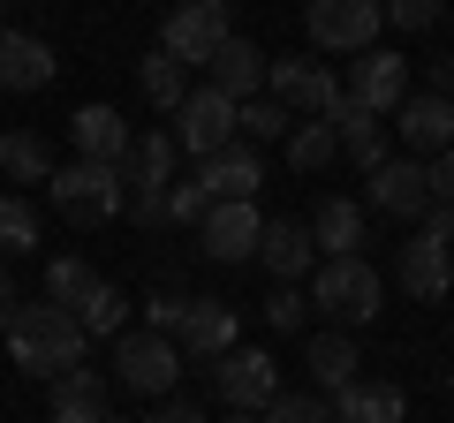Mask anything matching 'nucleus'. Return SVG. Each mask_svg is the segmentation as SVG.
<instances>
[{
    "label": "nucleus",
    "instance_id": "1",
    "mask_svg": "<svg viewBox=\"0 0 454 423\" xmlns=\"http://www.w3.org/2000/svg\"><path fill=\"white\" fill-rule=\"evenodd\" d=\"M83 348H91V333H83L76 310H61V303H23L16 318H8V356H16V371L46 378V386L61 371H76Z\"/></svg>",
    "mask_w": 454,
    "mask_h": 423
},
{
    "label": "nucleus",
    "instance_id": "2",
    "mask_svg": "<svg viewBox=\"0 0 454 423\" xmlns=\"http://www.w3.org/2000/svg\"><path fill=\"white\" fill-rule=\"evenodd\" d=\"M46 189H53V204H61L76 227H106V219L129 212V181H121L114 159H68V166H53Z\"/></svg>",
    "mask_w": 454,
    "mask_h": 423
},
{
    "label": "nucleus",
    "instance_id": "3",
    "mask_svg": "<svg viewBox=\"0 0 454 423\" xmlns=\"http://www.w3.org/2000/svg\"><path fill=\"white\" fill-rule=\"evenodd\" d=\"M265 98H280L295 121H325L340 106V76L318 53H273L265 61Z\"/></svg>",
    "mask_w": 454,
    "mask_h": 423
},
{
    "label": "nucleus",
    "instance_id": "4",
    "mask_svg": "<svg viewBox=\"0 0 454 423\" xmlns=\"http://www.w3.org/2000/svg\"><path fill=\"white\" fill-rule=\"evenodd\" d=\"M114 378L129 393H145V401H167L175 378H182V348L167 333H152V326H121L114 333Z\"/></svg>",
    "mask_w": 454,
    "mask_h": 423
},
{
    "label": "nucleus",
    "instance_id": "5",
    "mask_svg": "<svg viewBox=\"0 0 454 423\" xmlns=\"http://www.w3.org/2000/svg\"><path fill=\"white\" fill-rule=\"evenodd\" d=\"M235 38V16H227V0H182L175 16L160 23V53L182 68H205L212 53Z\"/></svg>",
    "mask_w": 454,
    "mask_h": 423
},
{
    "label": "nucleus",
    "instance_id": "6",
    "mask_svg": "<svg viewBox=\"0 0 454 423\" xmlns=\"http://www.w3.org/2000/svg\"><path fill=\"white\" fill-rule=\"evenodd\" d=\"M379 273L364 258H325L318 265V295H310V303H318V318H333V326H372L379 318Z\"/></svg>",
    "mask_w": 454,
    "mask_h": 423
},
{
    "label": "nucleus",
    "instance_id": "7",
    "mask_svg": "<svg viewBox=\"0 0 454 423\" xmlns=\"http://www.w3.org/2000/svg\"><path fill=\"white\" fill-rule=\"evenodd\" d=\"M121 181H129V204L145 227L167 219V181H175V136L167 129H145L129 151H121Z\"/></svg>",
    "mask_w": 454,
    "mask_h": 423
},
{
    "label": "nucleus",
    "instance_id": "8",
    "mask_svg": "<svg viewBox=\"0 0 454 423\" xmlns=\"http://www.w3.org/2000/svg\"><path fill=\"white\" fill-rule=\"evenodd\" d=\"M379 23H387L379 0H303V31H310L318 53H364V46H379Z\"/></svg>",
    "mask_w": 454,
    "mask_h": 423
},
{
    "label": "nucleus",
    "instance_id": "9",
    "mask_svg": "<svg viewBox=\"0 0 454 423\" xmlns=\"http://www.w3.org/2000/svg\"><path fill=\"white\" fill-rule=\"evenodd\" d=\"M212 393H220L227 408H243V416H265V401L280 393V363L265 356V348H227V356H212Z\"/></svg>",
    "mask_w": 454,
    "mask_h": 423
},
{
    "label": "nucleus",
    "instance_id": "10",
    "mask_svg": "<svg viewBox=\"0 0 454 423\" xmlns=\"http://www.w3.org/2000/svg\"><path fill=\"white\" fill-rule=\"evenodd\" d=\"M227 144H235V98L212 91V83H197V91L175 106V151L212 159V151H227Z\"/></svg>",
    "mask_w": 454,
    "mask_h": 423
},
{
    "label": "nucleus",
    "instance_id": "11",
    "mask_svg": "<svg viewBox=\"0 0 454 423\" xmlns=\"http://www.w3.org/2000/svg\"><path fill=\"white\" fill-rule=\"evenodd\" d=\"M340 98H356L364 114L394 121V106L409 98V53H394V46H364L356 68H348V83H340Z\"/></svg>",
    "mask_w": 454,
    "mask_h": 423
},
{
    "label": "nucleus",
    "instance_id": "12",
    "mask_svg": "<svg viewBox=\"0 0 454 423\" xmlns=\"http://www.w3.org/2000/svg\"><path fill=\"white\" fill-rule=\"evenodd\" d=\"M258 204L250 196H220V204L197 219V250H205L212 265H243V258H258Z\"/></svg>",
    "mask_w": 454,
    "mask_h": 423
},
{
    "label": "nucleus",
    "instance_id": "13",
    "mask_svg": "<svg viewBox=\"0 0 454 423\" xmlns=\"http://www.w3.org/2000/svg\"><path fill=\"white\" fill-rule=\"evenodd\" d=\"M432 189H424V159H379L372 189H364V212H387V219H424Z\"/></svg>",
    "mask_w": 454,
    "mask_h": 423
},
{
    "label": "nucleus",
    "instance_id": "14",
    "mask_svg": "<svg viewBox=\"0 0 454 423\" xmlns=\"http://www.w3.org/2000/svg\"><path fill=\"white\" fill-rule=\"evenodd\" d=\"M394 273H402V288L417 295V303H447V288H454V242H439V235H409L402 242V265H394Z\"/></svg>",
    "mask_w": 454,
    "mask_h": 423
},
{
    "label": "nucleus",
    "instance_id": "15",
    "mask_svg": "<svg viewBox=\"0 0 454 423\" xmlns=\"http://www.w3.org/2000/svg\"><path fill=\"white\" fill-rule=\"evenodd\" d=\"M394 129H402L409 151H447V144H454V98H439V91H409L402 106H394Z\"/></svg>",
    "mask_w": 454,
    "mask_h": 423
},
{
    "label": "nucleus",
    "instance_id": "16",
    "mask_svg": "<svg viewBox=\"0 0 454 423\" xmlns=\"http://www.w3.org/2000/svg\"><path fill=\"white\" fill-rule=\"evenodd\" d=\"M235 333H243V326H235V310L212 303V295H197L190 318H182V333H175V348H182L190 363H212V356H227V348H235Z\"/></svg>",
    "mask_w": 454,
    "mask_h": 423
},
{
    "label": "nucleus",
    "instance_id": "17",
    "mask_svg": "<svg viewBox=\"0 0 454 423\" xmlns=\"http://www.w3.org/2000/svg\"><path fill=\"white\" fill-rule=\"evenodd\" d=\"M333 401V423H402L409 416V393L387 386V378H348L340 393H325Z\"/></svg>",
    "mask_w": 454,
    "mask_h": 423
},
{
    "label": "nucleus",
    "instance_id": "18",
    "mask_svg": "<svg viewBox=\"0 0 454 423\" xmlns=\"http://www.w3.org/2000/svg\"><path fill=\"white\" fill-rule=\"evenodd\" d=\"M258 265H265L273 280H288V288H295V280L318 265V250H310V227H303V219H265V227H258Z\"/></svg>",
    "mask_w": 454,
    "mask_h": 423
},
{
    "label": "nucleus",
    "instance_id": "19",
    "mask_svg": "<svg viewBox=\"0 0 454 423\" xmlns=\"http://www.w3.org/2000/svg\"><path fill=\"white\" fill-rule=\"evenodd\" d=\"M53 46L31 31H0V91H46L53 83Z\"/></svg>",
    "mask_w": 454,
    "mask_h": 423
},
{
    "label": "nucleus",
    "instance_id": "20",
    "mask_svg": "<svg viewBox=\"0 0 454 423\" xmlns=\"http://www.w3.org/2000/svg\"><path fill=\"white\" fill-rule=\"evenodd\" d=\"M197 181H205L212 204H220V196H258L265 159H258V144H227V151H212V159H197Z\"/></svg>",
    "mask_w": 454,
    "mask_h": 423
},
{
    "label": "nucleus",
    "instance_id": "21",
    "mask_svg": "<svg viewBox=\"0 0 454 423\" xmlns=\"http://www.w3.org/2000/svg\"><path fill=\"white\" fill-rule=\"evenodd\" d=\"M265 61H273V53H258L250 38H227V46L205 61V83H212V91H227L235 106H243V98H258V83H265Z\"/></svg>",
    "mask_w": 454,
    "mask_h": 423
},
{
    "label": "nucleus",
    "instance_id": "22",
    "mask_svg": "<svg viewBox=\"0 0 454 423\" xmlns=\"http://www.w3.org/2000/svg\"><path fill=\"white\" fill-rule=\"evenodd\" d=\"M303 227H310V250H325V258H356L364 204H356V196H318V212H310Z\"/></svg>",
    "mask_w": 454,
    "mask_h": 423
},
{
    "label": "nucleus",
    "instance_id": "23",
    "mask_svg": "<svg viewBox=\"0 0 454 423\" xmlns=\"http://www.w3.org/2000/svg\"><path fill=\"white\" fill-rule=\"evenodd\" d=\"M46 408H53V423H106V416H114V408H106V378H98V371H83V363L53 378Z\"/></svg>",
    "mask_w": 454,
    "mask_h": 423
},
{
    "label": "nucleus",
    "instance_id": "24",
    "mask_svg": "<svg viewBox=\"0 0 454 423\" xmlns=\"http://www.w3.org/2000/svg\"><path fill=\"white\" fill-rule=\"evenodd\" d=\"M68 136H76V159H114V166H121V151L137 144L129 121L114 114V106H76V114H68Z\"/></svg>",
    "mask_w": 454,
    "mask_h": 423
},
{
    "label": "nucleus",
    "instance_id": "25",
    "mask_svg": "<svg viewBox=\"0 0 454 423\" xmlns=\"http://www.w3.org/2000/svg\"><path fill=\"white\" fill-rule=\"evenodd\" d=\"M325 121H333L340 151H348V159H356L364 174H372V166L387 159V121H379V114H364L356 98H340V106H333V114H325Z\"/></svg>",
    "mask_w": 454,
    "mask_h": 423
},
{
    "label": "nucleus",
    "instance_id": "26",
    "mask_svg": "<svg viewBox=\"0 0 454 423\" xmlns=\"http://www.w3.org/2000/svg\"><path fill=\"white\" fill-rule=\"evenodd\" d=\"M303 363H310V393H340L356 378V341H348V333H310Z\"/></svg>",
    "mask_w": 454,
    "mask_h": 423
},
{
    "label": "nucleus",
    "instance_id": "27",
    "mask_svg": "<svg viewBox=\"0 0 454 423\" xmlns=\"http://www.w3.org/2000/svg\"><path fill=\"white\" fill-rule=\"evenodd\" d=\"M76 326L91 333V341H114V333L129 326V295L114 288V280H91V288L76 295Z\"/></svg>",
    "mask_w": 454,
    "mask_h": 423
},
{
    "label": "nucleus",
    "instance_id": "28",
    "mask_svg": "<svg viewBox=\"0 0 454 423\" xmlns=\"http://www.w3.org/2000/svg\"><path fill=\"white\" fill-rule=\"evenodd\" d=\"M0 174L16 181V189H31V181H53V151H46V136L8 129V136H0Z\"/></svg>",
    "mask_w": 454,
    "mask_h": 423
},
{
    "label": "nucleus",
    "instance_id": "29",
    "mask_svg": "<svg viewBox=\"0 0 454 423\" xmlns=\"http://www.w3.org/2000/svg\"><path fill=\"white\" fill-rule=\"evenodd\" d=\"M137 83H145V98L160 106V114H175L182 98H190V68L167 61V53H145V61H137Z\"/></svg>",
    "mask_w": 454,
    "mask_h": 423
},
{
    "label": "nucleus",
    "instance_id": "30",
    "mask_svg": "<svg viewBox=\"0 0 454 423\" xmlns=\"http://www.w3.org/2000/svg\"><path fill=\"white\" fill-rule=\"evenodd\" d=\"M333 159H340L333 121H295V129H288V166H295V174H318V166H333Z\"/></svg>",
    "mask_w": 454,
    "mask_h": 423
},
{
    "label": "nucleus",
    "instance_id": "31",
    "mask_svg": "<svg viewBox=\"0 0 454 423\" xmlns=\"http://www.w3.org/2000/svg\"><path fill=\"white\" fill-rule=\"evenodd\" d=\"M23 250H38V212L23 189H0V258H23Z\"/></svg>",
    "mask_w": 454,
    "mask_h": 423
},
{
    "label": "nucleus",
    "instance_id": "32",
    "mask_svg": "<svg viewBox=\"0 0 454 423\" xmlns=\"http://www.w3.org/2000/svg\"><path fill=\"white\" fill-rule=\"evenodd\" d=\"M288 129H295V114L280 98H243V106H235V136H250V144H280Z\"/></svg>",
    "mask_w": 454,
    "mask_h": 423
},
{
    "label": "nucleus",
    "instance_id": "33",
    "mask_svg": "<svg viewBox=\"0 0 454 423\" xmlns=\"http://www.w3.org/2000/svg\"><path fill=\"white\" fill-rule=\"evenodd\" d=\"M258 423H333V401L325 393H273Z\"/></svg>",
    "mask_w": 454,
    "mask_h": 423
},
{
    "label": "nucleus",
    "instance_id": "34",
    "mask_svg": "<svg viewBox=\"0 0 454 423\" xmlns=\"http://www.w3.org/2000/svg\"><path fill=\"white\" fill-rule=\"evenodd\" d=\"M91 280H98V273H91V265H83V258H53V265H46V303L76 310V295L91 288Z\"/></svg>",
    "mask_w": 454,
    "mask_h": 423
},
{
    "label": "nucleus",
    "instance_id": "35",
    "mask_svg": "<svg viewBox=\"0 0 454 423\" xmlns=\"http://www.w3.org/2000/svg\"><path fill=\"white\" fill-rule=\"evenodd\" d=\"M303 318H310V295L280 280V288L265 295V326H273V333H303Z\"/></svg>",
    "mask_w": 454,
    "mask_h": 423
},
{
    "label": "nucleus",
    "instance_id": "36",
    "mask_svg": "<svg viewBox=\"0 0 454 423\" xmlns=\"http://www.w3.org/2000/svg\"><path fill=\"white\" fill-rule=\"evenodd\" d=\"M205 212H212L205 181H167V219H182V227H197Z\"/></svg>",
    "mask_w": 454,
    "mask_h": 423
},
{
    "label": "nucleus",
    "instance_id": "37",
    "mask_svg": "<svg viewBox=\"0 0 454 423\" xmlns=\"http://www.w3.org/2000/svg\"><path fill=\"white\" fill-rule=\"evenodd\" d=\"M379 8H387V23H394V31H432L447 0H379Z\"/></svg>",
    "mask_w": 454,
    "mask_h": 423
},
{
    "label": "nucleus",
    "instance_id": "38",
    "mask_svg": "<svg viewBox=\"0 0 454 423\" xmlns=\"http://www.w3.org/2000/svg\"><path fill=\"white\" fill-rule=\"evenodd\" d=\"M182 318H190V295H152V310H145V326L167 333V341L182 333Z\"/></svg>",
    "mask_w": 454,
    "mask_h": 423
},
{
    "label": "nucleus",
    "instance_id": "39",
    "mask_svg": "<svg viewBox=\"0 0 454 423\" xmlns=\"http://www.w3.org/2000/svg\"><path fill=\"white\" fill-rule=\"evenodd\" d=\"M424 189H432V204H454V144L432 151V166H424Z\"/></svg>",
    "mask_w": 454,
    "mask_h": 423
},
{
    "label": "nucleus",
    "instance_id": "40",
    "mask_svg": "<svg viewBox=\"0 0 454 423\" xmlns=\"http://www.w3.org/2000/svg\"><path fill=\"white\" fill-rule=\"evenodd\" d=\"M145 423H205V416H197V408H190V401H175V393H167V401H160V408H152V416H145Z\"/></svg>",
    "mask_w": 454,
    "mask_h": 423
},
{
    "label": "nucleus",
    "instance_id": "41",
    "mask_svg": "<svg viewBox=\"0 0 454 423\" xmlns=\"http://www.w3.org/2000/svg\"><path fill=\"white\" fill-rule=\"evenodd\" d=\"M424 235H439V242H454V204H424Z\"/></svg>",
    "mask_w": 454,
    "mask_h": 423
},
{
    "label": "nucleus",
    "instance_id": "42",
    "mask_svg": "<svg viewBox=\"0 0 454 423\" xmlns=\"http://www.w3.org/2000/svg\"><path fill=\"white\" fill-rule=\"evenodd\" d=\"M8 318H16V288H8V258H0V333H8Z\"/></svg>",
    "mask_w": 454,
    "mask_h": 423
},
{
    "label": "nucleus",
    "instance_id": "43",
    "mask_svg": "<svg viewBox=\"0 0 454 423\" xmlns=\"http://www.w3.org/2000/svg\"><path fill=\"white\" fill-rule=\"evenodd\" d=\"M220 423H258V416H243V408H227V416H220Z\"/></svg>",
    "mask_w": 454,
    "mask_h": 423
},
{
    "label": "nucleus",
    "instance_id": "44",
    "mask_svg": "<svg viewBox=\"0 0 454 423\" xmlns=\"http://www.w3.org/2000/svg\"><path fill=\"white\" fill-rule=\"evenodd\" d=\"M0 31H8V0H0Z\"/></svg>",
    "mask_w": 454,
    "mask_h": 423
},
{
    "label": "nucleus",
    "instance_id": "45",
    "mask_svg": "<svg viewBox=\"0 0 454 423\" xmlns=\"http://www.w3.org/2000/svg\"><path fill=\"white\" fill-rule=\"evenodd\" d=\"M106 423H129V416H106Z\"/></svg>",
    "mask_w": 454,
    "mask_h": 423
},
{
    "label": "nucleus",
    "instance_id": "46",
    "mask_svg": "<svg viewBox=\"0 0 454 423\" xmlns=\"http://www.w3.org/2000/svg\"><path fill=\"white\" fill-rule=\"evenodd\" d=\"M447 393H454V371H447Z\"/></svg>",
    "mask_w": 454,
    "mask_h": 423
}]
</instances>
